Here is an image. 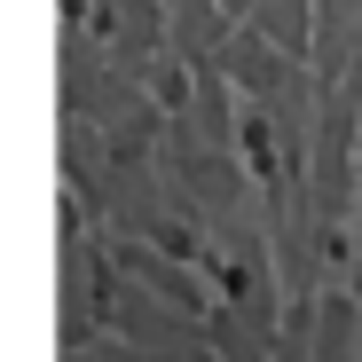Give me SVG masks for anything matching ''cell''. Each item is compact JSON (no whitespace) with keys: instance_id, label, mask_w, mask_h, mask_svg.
<instances>
[{"instance_id":"1","label":"cell","mask_w":362,"mask_h":362,"mask_svg":"<svg viewBox=\"0 0 362 362\" xmlns=\"http://www.w3.org/2000/svg\"><path fill=\"white\" fill-rule=\"evenodd\" d=\"M315 0H260V8H252V24L284 47V55H315Z\"/></svg>"}]
</instances>
